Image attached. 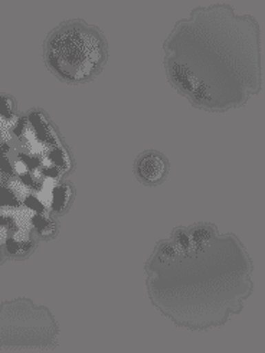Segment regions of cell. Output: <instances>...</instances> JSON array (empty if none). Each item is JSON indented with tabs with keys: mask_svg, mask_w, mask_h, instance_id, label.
<instances>
[{
	"mask_svg": "<svg viewBox=\"0 0 265 353\" xmlns=\"http://www.w3.org/2000/svg\"><path fill=\"white\" fill-rule=\"evenodd\" d=\"M51 68L70 81H84L94 75L105 59V46L96 30L68 25L55 32L46 48Z\"/></svg>",
	"mask_w": 265,
	"mask_h": 353,
	"instance_id": "cell-1",
	"label": "cell"
},
{
	"mask_svg": "<svg viewBox=\"0 0 265 353\" xmlns=\"http://www.w3.org/2000/svg\"><path fill=\"white\" fill-rule=\"evenodd\" d=\"M167 166L165 160L156 153L145 154L137 162V173L145 182L156 183L163 179Z\"/></svg>",
	"mask_w": 265,
	"mask_h": 353,
	"instance_id": "cell-2",
	"label": "cell"
}]
</instances>
